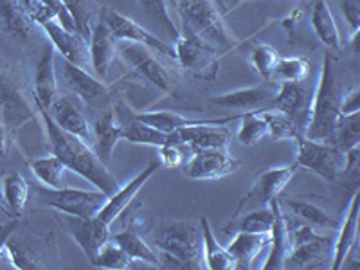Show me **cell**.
Here are the masks:
<instances>
[{"mask_svg":"<svg viewBox=\"0 0 360 270\" xmlns=\"http://www.w3.org/2000/svg\"><path fill=\"white\" fill-rule=\"evenodd\" d=\"M34 105H37L38 114L41 115V121H44L45 134H47L53 155L62 160L67 169L78 173L79 176L89 180L94 188L105 193L107 197H112L121 186H119L117 179L107 169V164H103L94 153V150H90L89 144L83 143L79 137L67 134L65 130L58 127L49 112L45 110L41 105H38V103H34Z\"/></svg>","mask_w":360,"mask_h":270,"instance_id":"obj_1","label":"cell"},{"mask_svg":"<svg viewBox=\"0 0 360 270\" xmlns=\"http://www.w3.org/2000/svg\"><path fill=\"white\" fill-rule=\"evenodd\" d=\"M169 4L182 25L180 34L198 38L221 54L238 45V38L227 27L221 17L224 11L214 0H169Z\"/></svg>","mask_w":360,"mask_h":270,"instance_id":"obj_2","label":"cell"},{"mask_svg":"<svg viewBox=\"0 0 360 270\" xmlns=\"http://www.w3.org/2000/svg\"><path fill=\"white\" fill-rule=\"evenodd\" d=\"M153 245L162 252L159 258L173 259L175 269H200L204 242L200 221L166 220L152 233Z\"/></svg>","mask_w":360,"mask_h":270,"instance_id":"obj_3","label":"cell"},{"mask_svg":"<svg viewBox=\"0 0 360 270\" xmlns=\"http://www.w3.org/2000/svg\"><path fill=\"white\" fill-rule=\"evenodd\" d=\"M332 53L326 51L323 58V72H321L319 86L314 90L311 101L310 123H308L304 137L311 141H324L332 134L340 117V92L335 83Z\"/></svg>","mask_w":360,"mask_h":270,"instance_id":"obj_4","label":"cell"},{"mask_svg":"<svg viewBox=\"0 0 360 270\" xmlns=\"http://www.w3.org/2000/svg\"><path fill=\"white\" fill-rule=\"evenodd\" d=\"M34 197L40 204L53 207L62 214H72V217H96L107 204L108 197L103 191H86V189L72 188H44V184L31 186Z\"/></svg>","mask_w":360,"mask_h":270,"instance_id":"obj_5","label":"cell"},{"mask_svg":"<svg viewBox=\"0 0 360 270\" xmlns=\"http://www.w3.org/2000/svg\"><path fill=\"white\" fill-rule=\"evenodd\" d=\"M290 238L292 247L285 269H323L332 263L333 240L315 233L311 225H297Z\"/></svg>","mask_w":360,"mask_h":270,"instance_id":"obj_6","label":"cell"},{"mask_svg":"<svg viewBox=\"0 0 360 270\" xmlns=\"http://www.w3.org/2000/svg\"><path fill=\"white\" fill-rule=\"evenodd\" d=\"M297 155L295 166L308 169L326 182H335L346 168V152L335 148L326 141H311L304 135L295 139Z\"/></svg>","mask_w":360,"mask_h":270,"instance_id":"obj_7","label":"cell"},{"mask_svg":"<svg viewBox=\"0 0 360 270\" xmlns=\"http://www.w3.org/2000/svg\"><path fill=\"white\" fill-rule=\"evenodd\" d=\"M119 54L123 58V62L127 63L128 69L131 70L134 76L146 82L148 85L155 86L162 94L176 98L179 96V86H176L175 79L169 76V72L155 60L150 49L139 44H131V41H124L119 47Z\"/></svg>","mask_w":360,"mask_h":270,"instance_id":"obj_8","label":"cell"},{"mask_svg":"<svg viewBox=\"0 0 360 270\" xmlns=\"http://www.w3.org/2000/svg\"><path fill=\"white\" fill-rule=\"evenodd\" d=\"M99 18H101L105 24L108 25V29L112 31L115 38L119 41H131V44H139L148 47V49L155 51V53L162 54L166 58H173L175 60V49L173 45L168 44L166 40L159 38L157 34H153L152 31L144 29L143 25L137 24L131 18L124 17L119 11L112 8H101L99 9Z\"/></svg>","mask_w":360,"mask_h":270,"instance_id":"obj_9","label":"cell"},{"mask_svg":"<svg viewBox=\"0 0 360 270\" xmlns=\"http://www.w3.org/2000/svg\"><path fill=\"white\" fill-rule=\"evenodd\" d=\"M175 60L180 67L200 79H214L218 76V51L205 41L189 34H180L173 45Z\"/></svg>","mask_w":360,"mask_h":270,"instance_id":"obj_10","label":"cell"},{"mask_svg":"<svg viewBox=\"0 0 360 270\" xmlns=\"http://www.w3.org/2000/svg\"><path fill=\"white\" fill-rule=\"evenodd\" d=\"M242 168V162L225 150H195L184 164V175L191 180H218L233 175Z\"/></svg>","mask_w":360,"mask_h":270,"instance_id":"obj_11","label":"cell"},{"mask_svg":"<svg viewBox=\"0 0 360 270\" xmlns=\"http://www.w3.org/2000/svg\"><path fill=\"white\" fill-rule=\"evenodd\" d=\"M295 172H297V166L290 164V166H279V168H269L265 172L259 173L254 180L252 188L247 193L245 198L240 202V207L242 209H256V207H269L270 202L278 198L281 195V191L288 186L292 179H294Z\"/></svg>","mask_w":360,"mask_h":270,"instance_id":"obj_12","label":"cell"},{"mask_svg":"<svg viewBox=\"0 0 360 270\" xmlns=\"http://www.w3.org/2000/svg\"><path fill=\"white\" fill-rule=\"evenodd\" d=\"M311 101H314V90L311 89L303 86L301 83H281L270 103H272L274 110L288 115L299 134L304 135L308 123H310Z\"/></svg>","mask_w":360,"mask_h":270,"instance_id":"obj_13","label":"cell"},{"mask_svg":"<svg viewBox=\"0 0 360 270\" xmlns=\"http://www.w3.org/2000/svg\"><path fill=\"white\" fill-rule=\"evenodd\" d=\"M62 225L67 233L74 238L79 249L86 256L89 262H92L96 252L103 243L110 240V225L99 220L98 217H72V214H63Z\"/></svg>","mask_w":360,"mask_h":270,"instance_id":"obj_14","label":"cell"},{"mask_svg":"<svg viewBox=\"0 0 360 270\" xmlns=\"http://www.w3.org/2000/svg\"><path fill=\"white\" fill-rule=\"evenodd\" d=\"M0 112L11 128L24 127L25 123L33 121L31 108L15 79V74L2 60H0Z\"/></svg>","mask_w":360,"mask_h":270,"instance_id":"obj_15","label":"cell"},{"mask_svg":"<svg viewBox=\"0 0 360 270\" xmlns=\"http://www.w3.org/2000/svg\"><path fill=\"white\" fill-rule=\"evenodd\" d=\"M40 27L44 29V33L49 37L54 49L62 54L63 60L74 63V65L82 67V69H89V45H86V40L78 33V31H69V29L63 27L56 18H49V20L41 22Z\"/></svg>","mask_w":360,"mask_h":270,"instance_id":"obj_16","label":"cell"},{"mask_svg":"<svg viewBox=\"0 0 360 270\" xmlns=\"http://www.w3.org/2000/svg\"><path fill=\"white\" fill-rule=\"evenodd\" d=\"M99 13V11H98ZM117 38L112 34L108 25L98 17L92 22L89 37V56H90V67L94 70L96 78L105 82L108 76L112 63L117 54Z\"/></svg>","mask_w":360,"mask_h":270,"instance_id":"obj_17","label":"cell"},{"mask_svg":"<svg viewBox=\"0 0 360 270\" xmlns=\"http://www.w3.org/2000/svg\"><path fill=\"white\" fill-rule=\"evenodd\" d=\"M62 74L69 89L90 107H101L108 101L107 85L99 78L92 76L86 69H82V67L63 60Z\"/></svg>","mask_w":360,"mask_h":270,"instance_id":"obj_18","label":"cell"},{"mask_svg":"<svg viewBox=\"0 0 360 270\" xmlns=\"http://www.w3.org/2000/svg\"><path fill=\"white\" fill-rule=\"evenodd\" d=\"M159 168H160L159 159L150 160V162L146 164V168H144L139 175L135 176V179H131L128 184L123 186V188H119L112 197H108L107 204L103 205V209L96 214V217H98L99 220L105 221V224L110 225L112 221H114L115 218H117L119 214L123 213L124 209L130 205V202L134 200L135 195L139 193V189L143 188V186L146 184L148 180L152 179L153 175H155V172Z\"/></svg>","mask_w":360,"mask_h":270,"instance_id":"obj_19","label":"cell"},{"mask_svg":"<svg viewBox=\"0 0 360 270\" xmlns=\"http://www.w3.org/2000/svg\"><path fill=\"white\" fill-rule=\"evenodd\" d=\"M130 117L139 119L143 123L164 131V134H172V131L180 130V128L198 127V124H217V127H225V124L238 121L240 115H227V117H213V119H189L186 115L175 114V112L159 110V112H134L130 110Z\"/></svg>","mask_w":360,"mask_h":270,"instance_id":"obj_20","label":"cell"},{"mask_svg":"<svg viewBox=\"0 0 360 270\" xmlns=\"http://www.w3.org/2000/svg\"><path fill=\"white\" fill-rule=\"evenodd\" d=\"M270 207H272V213H274V220H272L269 231L270 252L262 269H285V262H287V256L292 247L290 229H288L287 217H285L281 204H279V197L270 202Z\"/></svg>","mask_w":360,"mask_h":270,"instance_id":"obj_21","label":"cell"},{"mask_svg":"<svg viewBox=\"0 0 360 270\" xmlns=\"http://www.w3.org/2000/svg\"><path fill=\"white\" fill-rule=\"evenodd\" d=\"M47 112L54 119V123L62 128V130H65L67 134L76 135V137H79L86 144L94 143L92 128H90L85 114L67 96H56V99H54L53 105H51V108Z\"/></svg>","mask_w":360,"mask_h":270,"instance_id":"obj_22","label":"cell"},{"mask_svg":"<svg viewBox=\"0 0 360 270\" xmlns=\"http://www.w3.org/2000/svg\"><path fill=\"white\" fill-rule=\"evenodd\" d=\"M276 92H278V86L266 83V85L247 86V89H238L233 90V92L214 96V98L209 99V103L213 107L236 108V110H254V108L263 107V105L272 101Z\"/></svg>","mask_w":360,"mask_h":270,"instance_id":"obj_23","label":"cell"},{"mask_svg":"<svg viewBox=\"0 0 360 270\" xmlns=\"http://www.w3.org/2000/svg\"><path fill=\"white\" fill-rule=\"evenodd\" d=\"M58 96L56 69H54V47L49 44L41 53L37 63L33 82V101L41 105L45 110H49L53 101Z\"/></svg>","mask_w":360,"mask_h":270,"instance_id":"obj_24","label":"cell"},{"mask_svg":"<svg viewBox=\"0 0 360 270\" xmlns=\"http://www.w3.org/2000/svg\"><path fill=\"white\" fill-rule=\"evenodd\" d=\"M359 204H360V195L359 189L353 191V197L349 200V211L344 218L342 225H339V234L337 240L333 242V254H332V266L333 270H340L344 259L349 254V250L356 245V229H359Z\"/></svg>","mask_w":360,"mask_h":270,"instance_id":"obj_25","label":"cell"},{"mask_svg":"<svg viewBox=\"0 0 360 270\" xmlns=\"http://www.w3.org/2000/svg\"><path fill=\"white\" fill-rule=\"evenodd\" d=\"M92 137H94V153L103 164L112 159L115 144L121 141V127L115 124V112L112 107L103 108L101 114L96 117L92 127Z\"/></svg>","mask_w":360,"mask_h":270,"instance_id":"obj_26","label":"cell"},{"mask_svg":"<svg viewBox=\"0 0 360 270\" xmlns=\"http://www.w3.org/2000/svg\"><path fill=\"white\" fill-rule=\"evenodd\" d=\"M182 143L189 144L191 150H225L229 144L231 134L225 127L217 124H198L175 130Z\"/></svg>","mask_w":360,"mask_h":270,"instance_id":"obj_27","label":"cell"},{"mask_svg":"<svg viewBox=\"0 0 360 270\" xmlns=\"http://www.w3.org/2000/svg\"><path fill=\"white\" fill-rule=\"evenodd\" d=\"M37 24L22 8L18 0H0V29L17 40L33 37Z\"/></svg>","mask_w":360,"mask_h":270,"instance_id":"obj_28","label":"cell"},{"mask_svg":"<svg viewBox=\"0 0 360 270\" xmlns=\"http://www.w3.org/2000/svg\"><path fill=\"white\" fill-rule=\"evenodd\" d=\"M270 243V233H234L233 242L225 249L236 259V269H250L259 252Z\"/></svg>","mask_w":360,"mask_h":270,"instance_id":"obj_29","label":"cell"},{"mask_svg":"<svg viewBox=\"0 0 360 270\" xmlns=\"http://www.w3.org/2000/svg\"><path fill=\"white\" fill-rule=\"evenodd\" d=\"M310 20L315 34L323 41L324 47H328L330 53H340L342 41H340L339 29H337L335 20L332 17V9L328 8L326 0H315L311 6Z\"/></svg>","mask_w":360,"mask_h":270,"instance_id":"obj_30","label":"cell"},{"mask_svg":"<svg viewBox=\"0 0 360 270\" xmlns=\"http://www.w3.org/2000/svg\"><path fill=\"white\" fill-rule=\"evenodd\" d=\"M281 204V202H279ZM283 209H288L292 213V217L297 218L301 224L311 225V227H317V229H339V221L335 218H332L330 214L321 209L319 205L310 204L307 200H301V198H285L281 204Z\"/></svg>","mask_w":360,"mask_h":270,"instance_id":"obj_31","label":"cell"},{"mask_svg":"<svg viewBox=\"0 0 360 270\" xmlns=\"http://www.w3.org/2000/svg\"><path fill=\"white\" fill-rule=\"evenodd\" d=\"M202 227V242H204V252L202 258L205 262V269L209 270H234L236 269V259L233 258V254L229 250L221 247L218 240L214 238L211 224L207 218L200 220Z\"/></svg>","mask_w":360,"mask_h":270,"instance_id":"obj_32","label":"cell"},{"mask_svg":"<svg viewBox=\"0 0 360 270\" xmlns=\"http://www.w3.org/2000/svg\"><path fill=\"white\" fill-rule=\"evenodd\" d=\"M139 9L144 13V17L152 22L153 27H157L166 37V40L172 41V45L179 40L180 29H176L175 22L172 20L168 11V0H137Z\"/></svg>","mask_w":360,"mask_h":270,"instance_id":"obj_33","label":"cell"},{"mask_svg":"<svg viewBox=\"0 0 360 270\" xmlns=\"http://www.w3.org/2000/svg\"><path fill=\"white\" fill-rule=\"evenodd\" d=\"M2 197L15 217H22L29 197L27 180L17 169H8L2 175Z\"/></svg>","mask_w":360,"mask_h":270,"instance_id":"obj_34","label":"cell"},{"mask_svg":"<svg viewBox=\"0 0 360 270\" xmlns=\"http://www.w3.org/2000/svg\"><path fill=\"white\" fill-rule=\"evenodd\" d=\"M110 240L114 243H117L134 262H143L152 266H160L159 256L155 254V250L148 245L135 231L127 229L117 234H110Z\"/></svg>","mask_w":360,"mask_h":270,"instance_id":"obj_35","label":"cell"},{"mask_svg":"<svg viewBox=\"0 0 360 270\" xmlns=\"http://www.w3.org/2000/svg\"><path fill=\"white\" fill-rule=\"evenodd\" d=\"M326 143L333 144L335 148L348 152L353 146L360 144V114L353 112V114H340L339 121H337L335 128L330 135H328Z\"/></svg>","mask_w":360,"mask_h":270,"instance_id":"obj_36","label":"cell"},{"mask_svg":"<svg viewBox=\"0 0 360 270\" xmlns=\"http://www.w3.org/2000/svg\"><path fill=\"white\" fill-rule=\"evenodd\" d=\"M119 127H121V139H127L135 144H148V146L159 148L169 141V134H164V131L143 123L139 119L130 117L127 123L119 124Z\"/></svg>","mask_w":360,"mask_h":270,"instance_id":"obj_37","label":"cell"},{"mask_svg":"<svg viewBox=\"0 0 360 270\" xmlns=\"http://www.w3.org/2000/svg\"><path fill=\"white\" fill-rule=\"evenodd\" d=\"M274 220V213H272V207H256L250 209L249 213H245L243 217H238L234 220H231L229 225H225L224 233H238V231H243V233H269L270 225Z\"/></svg>","mask_w":360,"mask_h":270,"instance_id":"obj_38","label":"cell"},{"mask_svg":"<svg viewBox=\"0 0 360 270\" xmlns=\"http://www.w3.org/2000/svg\"><path fill=\"white\" fill-rule=\"evenodd\" d=\"M29 169L33 172L38 182L49 188H60L62 186V176L65 172V164L58 159L56 155L40 157V159H33L27 162Z\"/></svg>","mask_w":360,"mask_h":270,"instance_id":"obj_39","label":"cell"},{"mask_svg":"<svg viewBox=\"0 0 360 270\" xmlns=\"http://www.w3.org/2000/svg\"><path fill=\"white\" fill-rule=\"evenodd\" d=\"M311 65L303 56L279 58L278 65L272 72V79L281 83H301L310 76Z\"/></svg>","mask_w":360,"mask_h":270,"instance_id":"obj_40","label":"cell"},{"mask_svg":"<svg viewBox=\"0 0 360 270\" xmlns=\"http://www.w3.org/2000/svg\"><path fill=\"white\" fill-rule=\"evenodd\" d=\"M191 146L182 143L179 139V135L175 131H172L168 143L159 146V155H157V159H159L160 166H164V168H180L182 164H186L191 159Z\"/></svg>","mask_w":360,"mask_h":270,"instance_id":"obj_41","label":"cell"},{"mask_svg":"<svg viewBox=\"0 0 360 270\" xmlns=\"http://www.w3.org/2000/svg\"><path fill=\"white\" fill-rule=\"evenodd\" d=\"M266 134H269V130H266V123L262 115V110L245 112L243 115H240V128H238L236 135L240 143L245 144V146H254Z\"/></svg>","mask_w":360,"mask_h":270,"instance_id":"obj_42","label":"cell"},{"mask_svg":"<svg viewBox=\"0 0 360 270\" xmlns=\"http://www.w3.org/2000/svg\"><path fill=\"white\" fill-rule=\"evenodd\" d=\"M92 265L98 266V269H112V270H124L130 269L134 259L124 252L117 243H114L112 240H108L107 243H103L99 247V250L96 252L94 259H92Z\"/></svg>","mask_w":360,"mask_h":270,"instance_id":"obj_43","label":"cell"},{"mask_svg":"<svg viewBox=\"0 0 360 270\" xmlns=\"http://www.w3.org/2000/svg\"><path fill=\"white\" fill-rule=\"evenodd\" d=\"M262 115L265 119L266 130H269L266 135H270L274 141H295L301 135L295 124L292 123V119L283 112L270 108V110H262Z\"/></svg>","mask_w":360,"mask_h":270,"instance_id":"obj_44","label":"cell"},{"mask_svg":"<svg viewBox=\"0 0 360 270\" xmlns=\"http://www.w3.org/2000/svg\"><path fill=\"white\" fill-rule=\"evenodd\" d=\"M62 2L67 8V11L70 13L74 24H76V31H78L85 40H89L92 22L98 17V13L94 11L92 0H62Z\"/></svg>","mask_w":360,"mask_h":270,"instance_id":"obj_45","label":"cell"},{"mask_svg":"<svg viewBox=\"0 0 360 270\" xmlns=\"http://www.w3.org/2000/svg\"><path fill=\"white\" fill-rule=\"evenodd\" d=\"M6 252L9 254L13 266L18 270H40L45 266L40 262V258H38V254L31 247L25 245L24 242L13 240L11 236H9L8 243H6Z\"/></svg>","mask_w":360,"mask_h":270,"instance_id":"obj_46","label":"cell"},{"mask_svg":"<svg viewBox=\"0 0 360 270\" xmlns=\"http://www.w3.org/2000/svg\"><path fill=\"white\" fill-rule=\"evenodd\" d=\"M279 54L274 47H270L266 44L256 45L250 51V63H252L254 70L262 76L265 82H272V72H274L276 65L279 62Z\"/></svg>","mask_w":360,"mask_h":270,"instance_id":"obj_47","label":"cell"},{"mask_svg":"<svg viewBox=\"0 0 360 270\" xmlns=\"http://www.w3.org/2000/svg\"><path fill=\"white\" fill-rule=\"evenodd\" d=\"M337 2H339V8L342 11L344 20L352 29V41L356 51V38H359L360 29V0H337Z\"/></svg>","mask_w":360,"mask_h":270,"instance_id":"obj_48","label":"cell"},{"mask_svg":"<svg viewBox=\"0 0 360 270\" xmlns=\"http://www.w3.org/2000/svg\"><path fill=\"white\" fill-rule=\"evenodd\" d=\"M40 2L45 6V8L51 9L54 18H56L63 27L69 29V31H76V24H74L72 17H70V13L67 11V8L63 6L62 0H40Z\"/></svg>","mask_w":360,"mask_h":270,"instance_id":"obj_49","label":"cell"},{"mask_svg":"<svg viewBox=\"0 0 360 270\" xmlns=\"http://www.w3.org/2000/svg\"><path fill=\"white\" fill-rule=\"evenodd\" d=\"M360 108V89L359 86H353L349 92H346L344 96H340V114H353V112H359Z\"/></svg>","mask_w":360,"mask_h":270,"instance_id":"obj_50","label":"cell"},{"mask_svg":"<svg viewBox=\"0 0 360 270\" xmlns=\"http://www.w3.org/2000/svg\"><path fill=\"white\" fill-rule=\"evenodd\" d=\"M17 224H18V217L15 218V220H9L6 221V224L0 225V256H2V252L6 250V243H8L9 236H13V233H15V229H17Z\"/></svg>","mask_w":360,"mask_h":270,"instance_id":"obj_51","label":"cell"},{"mask_svg":"<svg viewBox=\"0 0 360 270\" xmlns=\"http://www.w3.org/2000/svg\"><path fill=\"white\" fill-rule=\"evenodd\" d=\"M6 153V128L0 124V157Z\"/></svg>","mask_w":360,"mask_h":270,"instance_id":"obj_52","label":"cell"},{"mask_svg":"<svg viewBox=\"0 0 360 270\" xmlns=\"http://www.w3.org/2000/svg\"><path fill=\"white\" fill-rule=\"evenodd\" d=\"M214 2H217L218 6H220V9L221 11H225V6H224V0H214Z\"/></svg>","mask_w":360,"mask_h":270,"instance_id":"obj_53","label":"cell"},{"mask_svg":"<svg viewBox=\"0 0 360 270\" xmlns=\"http://www.w3.org/2000/svg\"><path fill=\"white\" fill-rule=\"evenodd\" d=\"M242 2H250V0H242Z\"/></svg>","mask_w":360,"mask_h":270,"instance_id":"obj_54","label":"cell"},{"mask_svg":"<svg viewBox=\"0 0 360 270\" xmlns=\"http://www.w3.org/2000/svg\"><path fill=\"white\" fill-rule=\"evenodd\" d=\"M2 198H4V197H2V195H0V202H2Z\"/></svg>","mask_w":360,"mask_h":270,"instance_id":"obj_55","label":"cell"}]
</instances>
